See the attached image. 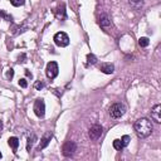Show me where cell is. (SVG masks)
<instances>
[{"label":"cell","instance_id":"21","mask_svg":"<svg viewBox=\"0 0 161 161\" xmlns=\"http://www.w3.org/2000/svg\"><path fill=\"white\" fill-rule=\"evenodd\" d=\"M19 86H20L21 88H27V87H28V82H27V79H25V78L19 79Z\"/></svg>","mask_w":161,"mask_h":161},{"label":"cell","instance_id":"26","mask_svg":"<svg viewBox=\"0 0 161 161\" xmlns=\"http://www.w3.org/2000/svg\"><path fill=\"white\" fill-rule=\"evenodd\" d=\"M25 74H27L28 77H30V78H32V73H29V72H28V71H25Z\"/></svg>","mask_w":161,"mask_h":161},{"label":"cell","instance_id":"24","mask_svg":"<svg viewBox=\"0 0 161 161\" xmlns=\"http://www.w3.org/2000/svg\"><path fill=\"white\" fill-rule=\"evenodd\" d=\"M0 15H1L4 19H7V20H11V16H10V15H7V14H5L3 10H0Z\"/></svg>","mask_w":161,"mask_h":161},{"label":"cell","instance_id":"18","mask_svg":"<svg viewBox=\"0 0 161 161\" xmlns=\"http://www.w3.org/2000/svg\"><path fill=\"white\" fill-rule=\"evenodd\" d=\"M130 141H131V139H130V136H129V135H125V136H122V139H121V142H122L123 147H125V146H127L129 143H130Z\"/></svg>","mask_w":161,"mask_h":161},{"label":"cell","instance_id":"10","mask_svg":"<svg viewBox=\"0 0 161 161\" xmlns=\"http://www.w3.org/2000/svg\"><path fill=\"white\" fill-rule=\"evenodd\" d=\"M100 69L106 74H112L114 72V66L112 64V63H102Z\"/></svg>","mask_w":161,"mask_h":161},{"label":"cell","instance_id":"16","mask_svg":"<svg viewBox=\"0 0 161 161\" xmlns=\"http://www.w3.org/2000/svg\"><path fill=\"white\" fill-rule=\"evenodd\" d=\"M148 43H150V40H148V38L146 37H142L139 39V44H140V47H147Z\"/></svg>","mask_w":161,"mask_h":161},{"label":"cell","instance_id":"15","mask_svg":"<svg viewBox=\"0 0 161 161\" xmlns=\"http://www.w3.org/2000/svg\"><path fill=\"white\" fill-rule=\"evenodd\" d=\"M130 4L131 7H134L135 9H140L142 7V0H130Z\"/></svg>","mask_w":161,"mask_h":161},{"label":"cell","instance_id":"7","mask_svg":"<svg viewBox=\"0 0 161 161\" xmlns=\"http://www.w3.org/2000/svg\"><path fill=\"white\" fill-rule=\"evenodd\" d=\"M102 132H103V129H102V126L100 125H95V126H92V127L89 129V137H91V140H98L100 137L102 136Z\"/></svg>","mask_w":161,"mask_h":161},{"label":"cell","instance_id":"12","mask_svg":"<svg viewBox=\"0 0 161 161\" xmlns=\"http://www.w3.org/2000/svg\"><path fill=\"white\" fill-rule=\"evenodd\" d=\"M37 140H38V137H37L35 134H32L29 137H28V142H27V150H28V151L32 150V147H33L34 143L37 142Z\"/></svg>","mask_w":161,"mask_h":161},{"label":"cell","instance_id":"19","mask_svg":"<svg viewBox=\"0 0 161 161\" xmlns=\"http://www.w3.org/2000/svg\"><path fill=\"white\" fill-rule=\"evenodd\" d=\"M11 5H14V7H21V5H24L25 0H10Z\"/></svg>","mask_w":161,"mask_h":161},{"label":"cell","instance_id":"23","mask_svg":"<svg viewBox=\"0 0 161 161\" xmlns=\"http://www.w3.org/2000/svg\"><path fill=\"white\" fill-rule=\"evenodd\" d=\"M34 87H35V89L40 91L42 88H44V83H43V82H35V84H34Z\"/></svg>","mask_w":161,"mask_h":161},{"label":"cell","instance_id":"22","mask_svg":"<svg viewBox=\"0 0 161 161\" xmlns=\"http://www.w3.org/2000/svg\"><path fill=\"white\" fill-rule=\"evenodd\" d=\"M13 77H14V71L10 68V69H8V72H7V78L9 80H11V79H13Z\"/></svg>","mask_w":161,"mask_h":161},{"label":"cell","instance_id":"14","mask_svg":"<svg viewBox=\"0 0 161 161\" xmlns=\"http://www.w3.org/2000/svg\"><path fill=\"white\" fill-rule=\"evenodd\" d=\"M57 16L61 19H64L66 18V7L64 4H61L59 8H58V11H57Z\"/></svg>","mask_w":161,"mask_h":161},{"label":"cell","instance_id":"9","mask_svg":"<svg viewBox=\"0 0 161 161\" xmlns=\"http://www.w3.org/2000/svg\"><path fill=\"white\" fill-rule=\"evenodd\" d=\"M50 139H52V134H50V132H47V134L42 137V140H40L39 150H43V148L47 147L49 145V142H50Z\"/></svg>","mask_w":161,"mask_h":161},{"label":"cell","instance_id":"11","mask_svg":"<svg viewBox=\"0 0 161 161\" xmlns=\"http://www.w3.org/2000/svg\"><path fill=\"white\" fill-rule=\"evenodd\" d=\"M100 25L103 27V28H107V27L111 25V19L108 18L107 14H102L100 16Z\"/></svg>","mask_w":161,"mask_h":161},{"label":"cell","instance_id":"3","mask_svg":"<svg viewBox=\"0 0 161 161\" xmlns=\"http://www.w3.org/2000/svg\"><path fill=\"white\" fill-rule=\"evenodd\" d=\"M53 40L58 47H67V45L69 44V37H68L64 32H58L54 35Z\"/></svg>","mask_w":161,"mask_h":161},{"label":"cell","instance_id":"2","mask_svg":"<svg viewBox=\"0 0 161 161\" xmlns=\"http://www.w3.org/2000/svg\"><path fill=\"white\" fill-rule=\"evenodd\" d=\"M126 112V107L122 103H114L110 108V116L112 118H121Z\"/></svg>","mask_w":161,"mask_h":161},{"label":"cell","instance_id":"25","mask_svg":"<svg viewBox=\"0 0 161 161\" xmlns=\"http://www.w3.org/2000/svg\"><path fill=\"white\" fill-rule=\"evenodd\" d=\"M24 59H25V54H21V55L19 57V61H20L21 63H24V62H25Z\"/></svg>","mask_w":161,"mask_h":161},{"label":"cell","instance_id":"5","mask_svg":"<svg viewBox=\"0 0 161 161\" xmlns=\"http://www.w3.org/2000/svg\"><path fill=\"white\" fill-rule=\"evenodd\" d=\"M34 113L37 114L38 117H44V113H45V103L43 100H37L35 102H34Z\"/></svg>","mask_w":161,"mask_h":161},{"label":"cell","instance_id":"13","mask_svg":"<svg viewBox=\"0 0 161 161\" xmlns=\"http://www.w3.org/2000/svg\"><path fill=\"white\" fill-rule=\"evenodd\" d=\"M8 143H9V146L13 148V150H16L19 146V140H18V137H10V139L8 140Z\"/></svg>","mask_w":161,"mask_h":161},{"label":"cell","instance_id":"27","mask_svg":"<svg viewBox=\"0 0 161 161\" xmlns=\"http://www.w3.org/2000/svg\"><path fill=\"white\" fill-rule=\"evenodd\" d=\"M1 130H3V122L0 121V131H1Z\"/></svg>","mask_w":161,"mask_h":161},{"label":"cell","instance_id":"6","mask_svg":"<svg viewBox=\"0 0 161 161\" xmlns=\"http://www.w3.org/2000/svg\"><path fill=\"white\" fill-rule=\"evenodd\" d=\"M76 150H77V145L73 141H67L62 147V151L64 156H72L76 152Z\"/></svg>","mask_w":161,"mask_h":161},{"label":"cell","instance_id":"8","mask_svg":"<svg viewBox=\"0 0 161 161\" xmlns=\"http://www.w3.org/2000/svg\"><path fill=\"white\" fill-rule=\"evenodd\" d=\"M160 113H161V106H160V105L154 106V108L151 110V118L155 121V122H157V123L161 122V116H160Z\"/></svg>","mask_w":161,"mask_h":161},{"label":"cell","instance_id":"4","mask_svg":"<svg viewBox=\"0 0 161 161\" xmlns=\"http://www.w3.org/2000/svg\"><path fill=\"white\" fill-rule=\"evenodd\" d=\"M45 73H47V77L49 79H54L57 76H58V64H57L55 62H49L47 64Z\"/></svg>","mask_w":161,"mask_h":161},{"label":"cell","instance_id":"17","mask_svg":"<svg viewBox=\"0 0 161 161\" xmlns=\"http://www.w3.org/2000/svg\"><path fill=\"white\" fill-rule=\"evenodd\" d=\"M113 147L116 148V150H122L123 148V145H122V142H121V140H114L113 141Z\"/></svg>","mask_w":161,"mask_h":161},{"label":"cell","instance_id":"28","mask_svg":"<svg viewBox=\"0 0 161 161\" xmlns=\"http://www.w3.org/2000/svg\"><path fill=\"white\" fill-rule=\"evenodd\" d=\"M3 157V155H1V152H0V159H1Z\"/></svg>","mask_w":161,"mask_h":161},{"label":"cell","instance_id":"20","mask_svg":"<svg viewBox=\"0 0 161 161\" xmlns=\"http://www.w3.org/2000/svg\"><path fill=\"white\" fill-rule=\"evenodd\" d=\"M87 62L89 63V64H95V63L97 62L96 55H93V54H88V55H87Z\"/></svg>","mask_w":161,"mask_h":161},{"label":"cell","instance_id":"1","mask_svg":"<svg viewBox=\"0 0 161 161\" xmlns=\"http://www.w3.org/2000/svg\"><path fill=\"white\" fill-rule=\"evenodd\" d=\"M134 127H135V131H136L137 136L141 137V139H145V137L150 136L152 130H154V126L151 123V121L145 118V117L137 120L135 122V125H134Z\"/></svg>","mask_w":161,"mask_h":161}]
</instances>
